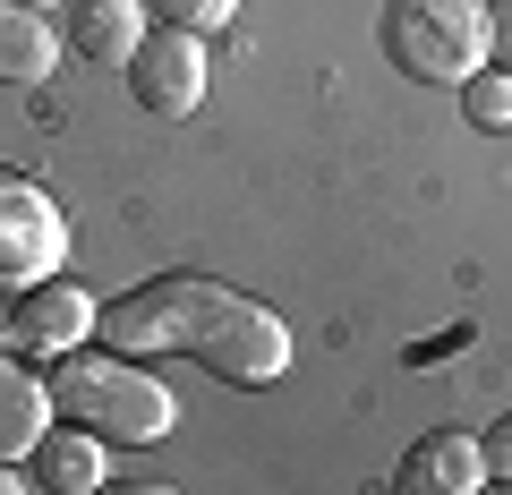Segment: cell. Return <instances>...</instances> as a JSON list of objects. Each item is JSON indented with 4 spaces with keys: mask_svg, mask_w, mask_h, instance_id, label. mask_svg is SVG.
I'll list each match as a JSON object with an SVG mask.
<instances>
[{
    "mask_svg": "<svg viewBox=\"0 0 512 495\" xmlns=\"http://www.w3.org/2000/svg\"><path fill=\"white\" fill-rule=\"evenodd\" d=\"M43 385H52L60 427H86L103 444H163L180 419L171 385H154L146 359H111V350H69V359H52Z\"/></svg>",
    "mask_w": 512,
    "mask_h": 495,
    "instance_id": "6da1fadb",
    "label": "cell"
},
{
    "mask_svg": "<svg viewBox=\"0 0 512 495\" xmlns=\"http://www.w3.org/2000/svg\"><path fill=\"white\" fill-rule=\"evenodd\" d=\"M231 308H239V291L214 282V274H154V282H137L128 299H111V308L94 316V342H103L111 359H163V350H188V359H197L222 333Z\"/></svg>",
    "mask_w": 512,
    "mask_h": 495,
    "instance_id": "7a4b0ae2",
    "label": "cell"
},
{
    "mask_svg": "<svg viewBox=\"0 0 512 495\" xmlns=\"http://www.w3.org/2000/svg\"><path fill=\"white\" fill-rule=\"evenodd\" d=\"M384 60L410 86H470L487 69V0H384Z\"/></svg>",
    "mask_w": 512,
    "mask_h": 495,
    "instance_id": "3957f363",
    "label": "cell"
},
{
    "mask_svg": "<svg viewBox=\"0 0 512 495\" xmlns=\"http://www.w3.org/2000/svg\"><path fill=\"white\" fill-rule=\"evenodd\" d=\"M60 257H69V214L52 205V188H43L35 171L0 163V299L52 282Z\"/></svg>",
    "mask_w": 512,
    "mask_h": 495,
    "instance_id": "277c9868",
    "label": "cell"
},
{
    "mask_svg": "<svg viewBox=\"0 0 512 495\" xmlns=\"http://www.w3.org/2000/svg\"><path fill=\"white\" fill-rule=\"evenodd\" d=\"M94 299L77 291V282H35V291H18L9 308H0V350L9 359H26V367H52V359H69V350H86L94 342Z\"/></svg>",
    "mask_w": 512,
    "mask_h": 495,
    "instance_id": "5b68a950",
    "label": "cell"
},
{
    "mask_svg": "<svg viewBox=\"0 0 512 495\" xmlns=\"http://www.w3.org/2000/svg\"><path fill=\"white\" fill-rule=\"evenodd\" d=\"M128 103L154 111V120H188L205 103V35H180V26H146V43L120 60Z\"/></svg>",
    "mask_w": 512,
    "mask_h": 495,
    "instance_id": "8992f818",
    "label": "cell"
},
{
    "mask_svg": "<svg viewBox=\"0 0 512 495\" xmlns=\"http://www.w3.org/2000/svg\"><path fill=\"white\" fill-rule=\"evenodd\" d=\"M478 487H487V453L461 427H427L393 470V495H478Z\"/></svg>",
    "mask_w": 512,
    "mask_h": 495,
    "instance_id": "52a82bcc",
    "label": "cell"
},
{
    "mask_svg": "<svg viewBox=\"0 0 512 495\" xmlns=\"http://www.w3.org/2000/svg\"><path fill=\"white\" fill-rule=\"evenodd\" d=\"M60 52L94 60V69H120L137 43H146V0H60Z\"/></svg>",
    "mask_w": 512,
    "mask_h": 495,
    "instance_id": "ba28073f",
    "label": "cell"
},
{
    "mask_svg": "<svg viewBox=\"0 0 512 495\" xmlns=\"http://www.w3.org/2000/svg\"><path fill=\"white\" fill-rule=\"evenodd\" d=\"M52 385H43L26 359L0 350V461H35V444L52 436Z\"/></svg>",
    "mask_w": 512,
    "mask_h": 495,
    "instance_id": "9c48e42d",
    "label": "cell"
},
{
    "mask_svg": "<svg viewBox=\"0 0 512 495\" xmlns=\"http://www.w3.org/2000/svg\"><path fill=\"white\" fill-rule=\"evenodd\" d=\"M35 478H43V495H103L111 487V444L86 436V427H52L35 444Z\"/></svg>",
    "mask_w": 512,
    "mask_h": 495,
    "instance_id": "30bf717a",
    "label": "cell"
},
{
    "mask_svg": "<svg viewBox=\"0 0 512 495\" xmlns=\"http://www.w3.org/2000/svg\"><path fill=\"white\" fill-rule=\"evenodd\" d=\"M60 60V26L43 18V9H18V0H0V86L35 94L43 77H52Z\"/></svg>",
    "mask_w": 512,
    "mask_h": 495,
    "instance_id": "8fae6325",
    "label": "cell"
},
{
    "mask_svg": "<svg viewBox=\"0 0 512 495\" xmlns=\"http://www.w3.org/2000/svg\"><path fill=\"white\" fill-rule=\"evenodd\" d=\"M461 111H470V129H487V137H504L512 129V69H478L470 86H461Z\"/></svg>",
    "mask_w": 512,
    "mask_h": 495,
    "instance_id": "7c38bea8",
    "label": "cell"
},
{
    "mask_svg": "<svg viewBox=\"0 0 512 495\" xmlns=\"http://www.w3.org/2000/svg\"><path fill=\"white\" fill-rule=\"evenodd\" d=\"M146 9H154L163 26H180V35H222L239 0H146Z\"/></svg>",
    "mask_w": 512,
    "mask_h": 495,
    "instance_id": "4fadbf2b",
    "label": "cell"
},
{
    "mask_svg": "<svg viewBox=\"0 0 512 495\" xmlns=\"http://www.w3.org/2000/svg\"><path fill=\"white\" fill-rule=\"evenodd\" d=\"M487 60L512 69V0H487Z\"/></svg>",
    "mask_w": 512,
    "mask_h": 495,
    "instance_id": "5bb4252c",
    "label": "cell"
},
{
    "mask_svg": "<svg viewBox=\"0 0 512 495\" xmlns=\"http://www.w3.org/2000/svg\"><path fill=\"white\" fill-rule=\"evenodd\" d=\"M478 453H487V478H512V419H495L478 436Z\"/></svg>",
    "mask_w": 512,
    "mask_h": 495,
    "instance_id": "9a60e30c",
    "label": "cell"
},
{
    "mask_svg": "<svg viewBox=\"0 0 512 495\" xmlns=\"http://www.w3.org/2000/svg\"><path fill=\"white\" fill-rule=\"evenodd\" d=\"M103 495H180V487H171V478H111Z\"/></svg>",
    "mask_w": 512,
    "mask_h": 495,
    "instance_id": "2e32d148",
    "label": "cell"
},
{
    "mask_svg": "<svg viewBox=\"0 0 512 495\" xmlns=\"http://www.w3.org/2000/svg\"><path fill=\"white\" fill-rule=\"evenodd\" d=\"M0 495H26V478H18V461H0Z\"/></svg>",
    "mask_w": 512,
    "mask_h": 495,
    "instance_id": "e0dca14e",
    "label": "cell"
},
{
    "mask_svg": "<svg viewBox=\"0 0 512 495\" xmlns=\"http://www.w3.org/2000/svg\"><path fill=\"white\" fill-rule=\"evenodd\" d=\"M18 9H43V18H60V0H18Z\"/></svg>",
    "mask_w": 512,
    "mask_h": 495,
    "instance_id": "ac0fdd59",
    "label": "cell"
},
{
    "mask_svg": "<svg viewBox=\"0 0 512 495\" xmlns=\"http://www.w3.org/2000/svg\"><path fill=\"white\" fill-rule=\"evenodd\" d=\"M478 495H512V478H487V487H478Z\"/></svg>",
    "mask_w": 512,
    "mask_h": 495,
    "instance_id": "d6986e66",
    "label": "cell"
},
{
    "mask_svg": "<svg viewBox=\"0 0 512 495\" xmlns=\"http://www.w3.org/2000/svg\"><path fill=\"white\" fill-rule=\"evenodd\" d=\"M384 495H393V487H384Z\"/></svg>",
    "mask_w": 512,
    "mask_h": 495,
    "instance_id": "ffe728a7",
    "label": "cell"
}]
</instances>
